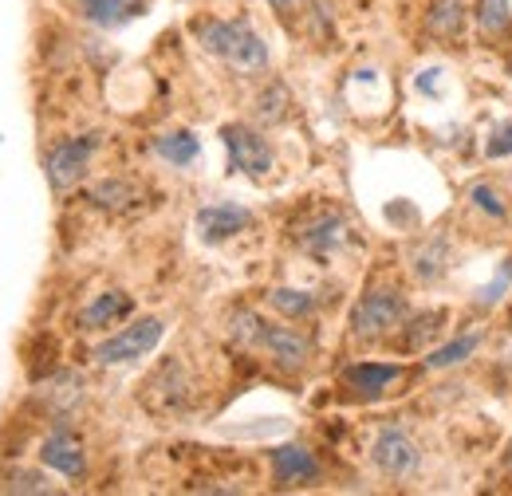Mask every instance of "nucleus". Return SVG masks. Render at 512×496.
Here are the masks:
<instances>
[{
    "instance_id": "7ed1b4c3",
    "label": "nucleus",
    "mask_w": 512,
    "mask_h": 496,
    "mask_svg": "<svg viewBox=\"0 0 512 496\" xmlns=\"http://www.w3.org/2000/svg\"><path fill=\"white\" fill-rule=\"evenodd\" d=\"M166 335V323L158 315H146V319H134L130 327L115 331L111 339H103L95 347V363L103 367H123V363H134V359H146Z\"/></svg>"
},
{
    "instance_id": "f3484780",
    "label": "nucleus",
    "mask_w": 512,
    "mask_h": 496,
    "mask_svg": "<svg viewBox=\"0 0 512 496\" xmlns=\"http://www.w3.org/2000/svg\"><path fill=\"white\" fill-rule=\"evenodd\" d=\"M87 201L95 209H107V213H127V209L138 205V189L123 182V178H107V182L87 189Z\"/></svg>"
},
{
    "instance_id": "cd10ccee",
    "label": "nucleus",
    "mask_w": 512,
    "mask_h": 496,
    "mask_svg": "<svg viewBox=\"0 0 512 496\" xmlns=\"http://www.w3.org/2000/svg\"><path fill=\"white\" fill-rule=\"evenodd\" d=\"M509 154H512V119L497 126L493 138H489V158H509Z\"/></svg>"
},
{
    "instance_id": "39448f33",
    "label": "nucleus",
    "mask_w": 512,
    "mask_h": 496,
    "mask_svg": "<svg viewBox=\"0 0 512 496\" xmlns=\"http://www.w3.org/2000/svg\"><path fill=\"white\" fill-rule=\"evenodd\" d=\"M221 142L229 150V174H245V178H264L272 174V146L268 138L245 123L221 126Z\"/></svg>"
},
{
    "instance_id": "9b49d317",
    "label": "nucleus",
    "mask_w": 512,
    "mask_h": 496,
    "mask_svg": "<svg viewBox=\"0 0 512 496\" xmlns=\"http://www.w3.org/2000/svg\"><path fill=\"white\" fill-rule=\"evenodd\" d=\"M268 461H272V481H276L280 489L320 481V461H316L304 445H276V449L268 453Z\"/></svg>"
},
{
    "instance_id": "f8f14e48",
    "label": "nucleus",
    "mask_w": 512,
    "mask_h": 496,
    "mask_svg": "<svg viewBox=\"0 0 512 496\" xmlns=\"http://www.w3.org/2000/svg\"><path fill=\"white\" fill-rule=\"evenodd\" d=\"M75 8L95 28H123L146 12V0H75Z\"/></svg>"
},
{
    "instance_id": "4be33fe9",
    "label": "nucleus",
    "mask_w": 512,
    "mask_h": 496,
    "mask_svg": "<svg viewBox=\"0 0 512 496\" xmlns=\"http://www.w3.org/2000/svg\"><path fill=\"white\" fill-rule=\"evenodd\" d=\"M481 347V335L473 331V335H465V339H453L449 347H438V351H430L426 355V367L430 371H446V367H457V363H465L473 351Z\"/></svg>"
},
{
    "instance_id": "a878e982",
    "label": "nucleus",
    "mask_w": 512,
    "mask_h": 496,
    "mask_svg": "<svg viewBox=\"0 0 512 496\" xmlns=\"http://www.w3.org/2000/svg\"><path fill=\"white\" fill-rule=\"evenodd\" d=\"M8 489H12V493H56V485H52L44 473H24V469H16V473L8 477Z\"/></svg>"
},
{
    "instance_id": "6e6552de",
    "label": "nucleus",
    "mask_w": 512,
    "mask_h": 496,
    "mask_svg": "<svg viewBox=\"0 0 512 496\" xmlns=\"http://www.w3.org/2000/svg\"><path fill=\"white\" fill-rule=\"evenodd\" d=\"M256 347L276 367H284V371H300L312 359V339L304 331H296V327H272V323H264L260 335H256Z\"/></svg>"
},
{
    "instance_id": "5701e85b",
    "label": "nucleus",
    "mask_w": 512,
    "mask_h": 496,
    "mask_svg": "<svg viewBox=\"0 0 512 496\" xmlns=\"http://www.w3.org/2000/svg\"><path fill=\"white\" fill-rule=\"evenodd\" d=\"M442 323H446V311H430V315L410 319V331L402 335V351H422V347H426V339H434Z\"/></svg>"
},
{
    "instance_id": "bb28decb",
    "label": "nucleus",
    "mask_w": 512,
    "mask_h": 496,
    "mask_svg": "<svg viewBox=\"0 0 512 496\" xmlns=\"http://www.w3.org/2000/svg\"><path fill=\"white\" fill-rule=\"evenodd\" d=\"M284 103H288V95H284V87H272L268 95H260V119H268V123H280L284 119Z\"/></svg>"
},
{
    "instance_id": "a211bd4d",
    "label": "nucleus",
    "mask_w": 512,
    "mask_h": 496,
    "mask_svg": "<svg viewBox=\"0 0 512 496\" xmlns=\"http://www.w3.org/2000/svg\"><path fill=\"white\" fill-rule=\"evenodd\" d=\"M154 150L170 162V166H193L197 162V154H201V142L193 138L190 130H166V134H158L154 138Z\"/></svg>"
},
{
    "instance_id": "0eeeda50",
    "label": "nucleus",
    "mask_w": 512,
    "mask_h": 496,
    "mask_svg": "<svg viewBox=\"0 0 512 496\" xmlns=\"http://www.w3.org/2000/svg\"><path fill=\"white\" fill-rule=\"evenodd\" d=\"M142 390H146L142 398H146L158 414H182L193 398L190 378H186V371H182V363H178V359H166Z\"/></svg>"
},
{
    "instance_id": "1a4fd4ad",
    "label": "nucleus",
    "mask_w": 512,
    "mask_h": 496,
    "mask_svg": "<svg viewBox=\"0 0 512 496\" xmlns=\"http://www.w3.org/2000/svg\"><path fill=\"white\" fill-rule=\"evenodd\" d=\"M253 225V213L245 205H233V201H213L205 209H197V237L205 245H221L237 233H245Z\"/></svg>"
},
{
    "instance_id": "20e7f679",
    "label": "nucleus",
    "mask_w": 512,
    "mask_h": 496,
    "mask_svg": "<svg viewBox=\"0 0 512 496\" xmlns=\"http://www.w3.org/2000/svg\"><path fill=\"white\" fill-rule=\"evenodd\" d=\"M95 150H99V134H75V138H60L52 150H48V182L56 193H64V189H75L83 178H87V170H91V158H95Z\"/></svg>"
},
{
    "instance_id": "c756f323",
    "label": "nucleus",
    "mask_w": 512,
    "mask_h": 496,
    "mask_svg": "<svg viewBox=\"0 0 512 496\" xmlns=\"http://www.w3.org/2000/svg\"><path fill=\"white\" fill-rule=\"evenodd\" d=\"M505 469H509V477H512V445H509V453H505Z\"/></svg>"
},
{
    "instance_id": "423d86ee",
    "label": "nucleus",
    "mask_w": 512,
    "mask_h": 496,
    "mask_svg": "<svg viewBox=\"0 0 512 496\" xmlns=\"http://www.w3.org/2000/svg\"><path fill=\"white\" fill-rule=\"evenodd\" d=\"M371 461H375V469H379L383 477L406 481V477L418 473L422 453H418V445L410 441V434H402V430H383V434L375 437V445H371Z\"/></svg>"
},
{
    "instance_id": "b1692460",
    "label": "nucleus",
    "mask_w": 512,
    "mask_h": 496,
    "mask_svg": "<svg viewBox=\"0 0 512 496\" xmlns=\"http://www.w3.org/2000/svg\"><path fill=\"white\" fill-rule=\"evenodd\" d=\"M469 201H473V205H477L481 213H489V217H497V221H501V217L509 213V209H505V197H501V193H497V189H493V186H485V182H477V186H469Z\"/></svg>"
},
{
    "instance_id": "412c9836",
    "label": "nucleus",
    "mask_w": 512,
    "mask_h": 496,
    "mask_svg": "<svg viewBox=\"0 0 512 496\" xmlns=\"http://www.w3.org/2000/svg\"><path fill=\"white\" fill-rule=\"evenodd\" d=\"M473 20H477V32L485 36V40H493V36H501L505 28H509V0H477V8H473Z\"/></svg>"
},
{
    "instance_id": "ddd939ff",
    "label": "nucleus",
    "mask_w": 512,
    "mask_h": 496,
    "mask_svg": "<svg viewBox=\"0 0 512 496\" xmlns=\"http://www.w3.org/2000/svg\"><path fill=\"white\" fill-rule=\"evenodd\" d=\"M343 382H347L355 394L379 398L394 382H402V367H394V363H355V367L343 371Z\"/></svg>"
},
{
    "instance_id": "c85d7f7f",
    "label": "nucleus",
    "mask_w": 512,
    "mask_h": 496,
    "mask_svg": "<svg viewBox=\"0 0 512 496\" xmlns=\"http://www.w3.org/2000/svg\"><path fill=\"white\" fill-rule=\"evenodd\" d=\"M509 280H512V264L501 272V276H497V284H489V288L481 292V304H497V300H501V292L509 288Z\"/></svg>"
},
{
    "instance_id": "aec40b11",
    "label": "nucleus",
    "mask_w": 512,
    "mask_h": 496,
    "mask_svg": "<svg viewBox=\"0 0 512 496\" xmlns=\"http://www.w3.org/2000/svg\"><path fill=\"white\" fill-rule=\"evenodd\" d=\"M268 304L280 311L284 319H308L316 311V296L312 292H300V288H272L268 292Z\"/></svg>"
},
{
    "instance_id": "9d476101",
    "label": "nucleus",
    "mask_w": 512,
    "mask_h": 496,
    "mask_svg": "<svg viewBox=\"0 0 512 496\" xmlns=\"http://www.w3.org/2000/svg\"><path fill=\"white\" fill-rule=\"evenodd\" d=\"M40 461L56 473H64L67 481H79L87 473V453H83V441L71 434L67 426H56L52 434L44 437L40 445Z\"/></svg>"
},
{
    "instance_id": "4468645a",
    "label": "nucleus",
    "mask_w": 512,
    "mask_h": 496,
    "mask_svg": "<svg viewBox=\"0 0 512 496\" xmlns=\"http://www.w3.org/2000/svg\"><path fill=\"white\" fill-rule=\"evenodd\" d=\"M130 311H134V300H130L127 292H103V296H95L83 315H79V327L83 331H107V327H115L119 319H127Z\"/></svg>"
},
{
    "instance_id": "dca6fc26",
    "label": "nucleus",
    "mask_w": 512,
    "mask_h": 496,
    "mask_svg": "<svg viewBox=\"0 0 512 496\" xmlns=\"http://www.w3.org/2000/svg\"><path fill=\"white\" fill-rule=\"evenodd\" d=\"M469 4L465 0H430L426 4V32L438 40H457L465 32Z\"/></svg>"
},
{
    "instance_id": "2eb2a0df",
    "label": "nucleus",
    "mask_w": 512,
    "mask_h": 496,
    "mask_svg": "<svg viewBox=\"0 0 512 496\" xmlns=\"http://www.w3.org/2000/svg\"><path fill=\"white\" fill-rule=\"evenodd\" d=\"M300 245H304V252H312V256H331L335 248L347 245V225H343V217H335V213L316 217L312 225H304Z\"/></svg>"
},
{
    "instance_id": "f03ea898",
    "label": "nucleus",
    "mask_w": 512,
    "mask_h": 496,
    "mask_svg": "<svg viewBox=\"0 0 512 496\" xmlns=\"http://www.w3.org/2000/svg\"><path fill=\"white\" fill-rule=\"evenodd\" d=\"M406 323V296L398 288H375L351 311V335L355 339H383Z\"/></svg>"
},
{
    "instance_id": "393cba45",
    "label": "nucleus",
    "mask_w": 512,
    "mask_h": 496,
    "mask_svg": "<svg viewBox=\"0 0 512 496\" xmlns=\"http://www.w3.org/2000/svg\"><path fill=\"white\" fill-rule=\"evenodd\" d=\"M260 327H264V319L256 315V311H233V319H229V335L237 339V343H256V335H260Z\"/></svg>"
},
{
    "instance_id": "f257e3e1",
    "label": "nucleus",
    "mask_w": 512,
    "mask_h": 496,
    "mask_svg": "<svg viewBox=\"0 0 512 496\" xmlns=\"http://www.w3.org/2000/svg\"><path fill=\"white\" fill-rule=\"evenodd\" d=\"M190 32L209 56L229 63L241 75H253V71L268 67V44L256 36L249 20H213V16H201V20L190 24Z\"/></svg>"
},
{
    "instance_id": "6ab92c4d",
    "label": "nucleus",
    "mask_w": 512,
    "mask_h": 496,
    "mask_svg": "<svg viewBox=\"0 0 512 496\" xmlns=\"http://www.w3.org/2000/svg\"><path fill=\"white\" fill-rule=\"evenodd\" d=\"M449 268V248L446 241H430V245H422L414 252V276L422 280V284H434V280H442Z\"/></svg>"
}]
</instances>
